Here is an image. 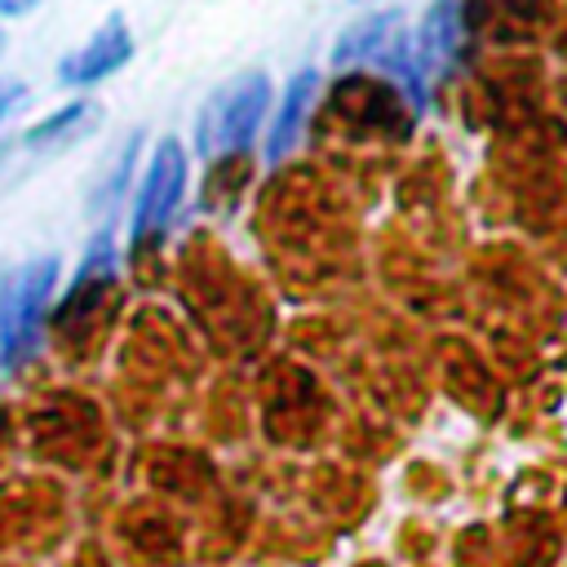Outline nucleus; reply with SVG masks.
I'll use <instances>...</instances> for the list:
<instances>
[{
  "label": "nucleus",
  "mask_w": 567,
  "mask_h": 567,
  "mask_svg": "<svg viewBox=\"0 0 567 567\" xmlns=\"http://www.w3.org/2000/svg\"><path fill=\"white\" fill-rule=\"evenodd\" d=\"M13 97H18V89H13V84H0V120H4V111H9Z\"/></svg>",
  "instance_id": "nucleus-10"
},
{
  "label": "nucleus",
  "mask_w": 567,
  "mask_h": 567,
  "mask_svg": "<svg viewBox=\"0 0 567 567\" xmlns=\"http://www.w3.org/2000/svg\"><path fill=\"white\" fill-rule=\"evenodd\" d=\"M310 97H315V75H310V71H301V75L288 84L284 106H279V120H275V128H270V137H266V142H270V146H266V155H270V159H284V155L301 142Z\"/></svg>",
  "instance_id": "nucleus-7"
},
{
  "label": "nucleus",
  "mask_w": 567,
  "mask_h": 567,
  "mask_svg": "<svg viewBox=\"0 0 567 567\" xmlns=\"http://www.w3.org/2000/svg\"><path fill=\"white\" fill-rule=\"evenodd\" d=\"M186 190V151L182 142L164 137L146 164V177H142V190H137V208H133V244H142L146 235L164 230V221L173 217L177 199Z\"/></svg>",
  "instance_id": "nucleus-4"
},
{
  "label": "nucleus",
  "mask_w": 567,
  "mask_h": 567,
  "mask_svg": "<svg viewBox=\"0 0 567 567\" xmlns=\"http://www.w3.org/2000/svg\"><path fill=\"white\" fill-rule=\"evenodd\" d=\"M456 40H461V0H443V4L430 9L425 27H421V40H416L421 44V53H416L421 75L443 71L456 53Z\"/></svg>",
  "instance_id": "nucleus-6"
},
{
  "label": "nucleus",
  "mask_w": 567,
  "mask_h": 567,
  "mask_svg": "<svg viewBox=\"0 0 567 567\" xmlns=\"http://www.w3.org/2000/svg\"><path fill=\"white\" fill-rule=\"evenodd\" d=\"M35 9V0H0V13H27Z\"/></svg>",
  "instance_id": "nucleus-9"
},
{
  "label": "nucleus",
  "mask_w": 567,
  "mask_h": 567,
  "mask_svg": "<svg viewBox=\"0 0 567 567\" xmlns=\"http://www.w3.org/2000/svg\"><path fill=\"white\" fill-rule=\"evenodd\" d=\"M337 66H372L399 80L403 93H412V102H421V62L412 58V40H408V22L399 13H372L368 22L350 27L337 49H332Z\"/></svg>",
  "instance_id": "nucleus-3"
},
{
  "label": "nucleus",
  "mask_w": 567,
  "mask_h": 567,
  "mask_svg": "<svg viewBox=\"0 0 567 567\" xmlns=\"http://www.w3.org/2000/svg\"><path fill=\"white\" fill-rule=\"evenodd\" d=\"M0 49H4V35H0Z\"/></svg>",
  "instance_id": "nucleus-11"
},
{
  "label": "nucleus",
  "mask_w": 567,
  "mask_h": 567,
  "mask_svg": "<svg viewBox=\"0 0 567 567\" xmlns=\"http://www.w3.org/2000/svg\"><path fill=\"white\" fill-rule=\"evenodd\" d=\"M266 106H270V80L261 71H244L235 80H226L199 111V124H195V146L204 159H217V155H235L244 151L261 120H266Z\"/></svg>",
  "instance_id": "nucleus-1"
},
{
  "label": "nucleus",
  "mask_w": 567,
  "mask_h": 567,
  "mask_svg": "<svg viewBox=\"0 0 567 567\" xmlns=\"http://www.w3.org/2000/svg\"><path fill=\"white\" fill-rule=\"evenodd\" d=\"M128 58H133V35H128L124 18L111 13V18L89 35V44H80L75 53L62 58V80H66V84H93V80L120 71Z\"/></svg>",
  "instance_id": "nucleus-5"
},
{
  "label": "nucleus",
  "mask_w": 567,
  "mask_h": 567,
  "mask_svg": "<svg viewBox=\"0 0 567 567\" xmlns=\"http://www.w3.org/2000/svg\"><path fill=\"white\" fill-rule=\"evenodd\" d=\"M97 115H93V106L89 102H71V106H62L58 115H49V120H40L27 137H22V146L27 151H35V146H49V142H62L66 133H75V128H84V124H93Z\"/></svg>",
  "instance_id": "nucleus-8"
},
{
  "label": "nucleus",
  "mask_w": 567,
  "mask_h": 567,
  "mask_svg": "<svg viewBox=\"0 0 567 567\" xmlns=\"http://www.w3.org/2000/svg\"><path fill=\"white\" fill-rule=\"evenodd\" d=\"M58 284V261L53 257H35L31 266H22L4 297H0V354L9 368L27 363L44 337V319H49V297Z\"/></svg>",
  "instance_id": "nucleus-2"
}]
</instances>
